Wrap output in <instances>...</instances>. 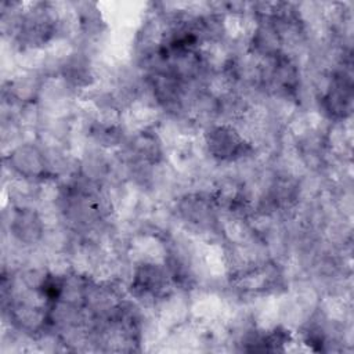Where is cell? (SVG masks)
<instances>
[{"instance_id": "6da1fadb", "label": "cell", "mask_w": 354, "mask_h": 354, "mask_svg": "<svg viewBox=\"0 0 354 354\" xmlns=\"http://www.w3.org/2000/svg\"><path fill=\"white\" fill-rule=\"evenodd\" d=\"M206 142L212 156L220 160H234L241 158L248 147L243 138L230 126H217L209 130Z\"/></svg>"}]
</instances>
